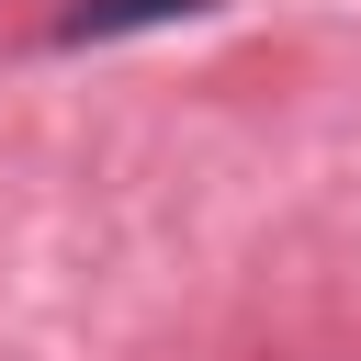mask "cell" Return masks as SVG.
Here are the masks:
<instances>
[{"label":"cell","mask_w":361,"mask_h":361,"mask_svg":"<svg viewBox=\"0 0 361 361\" xmlns=\"http://www.w3.org/2000/svg\"><path fill=\"white\" fill-rule=\"evenodd\" d=\"M180 11H214V0H79V11H56V45H113V34L180 23Z\"/></svg>","instance_id":"obj_1"}]
</instances>
